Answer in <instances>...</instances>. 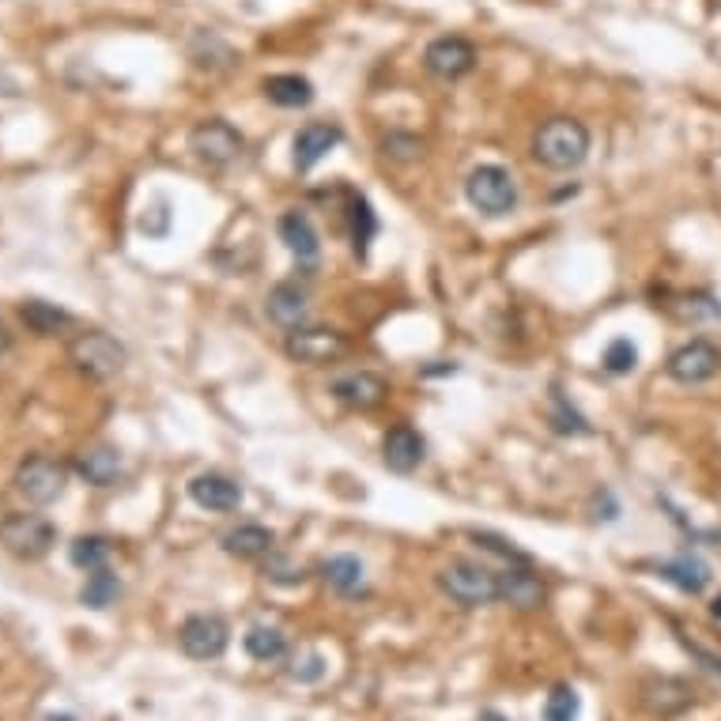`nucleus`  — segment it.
<instances>
[{"mask_svg": "<svg viewBox=\"0 0 721 721\" xmlns=\"http://www.w3.org/2000/svg\"><path fill=\"white\" fill-rule=\"evenodd\" d=\"M532 155L548 170H575L589 155V129L575 118H552L532 136Z\"/></svg>", "mask_w": 721, "mask_h": 721, "instance_id": "nucleus-1", "label": "nucleus"}, {"mask_svg": "<svg viewBox=\"0 0 721 721\" xmlns=\"http://www.w3.org/2000/svg\"><path fill=\"white\" fill-rule=\"evenodd\" d=\"M69 363L76 366L80 374L95 382H106V378H118L129 363V351L121 340H113L110 333L103 329H84L69 340Z\"/></svg>", "mask_w": 721, "mask_h": 721, "instance_id": "nucleus-2", "label": "nucleus"}, {"mask_svg": "<svg viewBox=\"0 0 721 721\" xmlns=\"http://www.w3.org/2000/svg\"><path fill=\"white\" fill-rule=\"evenodd\" d=\"M465 196L469 204L488 219H503L518 208V182L506 167H495V163H483V167L472 170L465 178Z\"/></svg>", "mask_w": 721, "mask_h": 721, "instance_id": "nucleus-3", "label": "nucleus"}, {"mask_svg": "<svg viewBox=\"0 0 721 721\" xmlns=\"http://www.w3.org/2000/svg\"><path fill=\"white\" fill-rule=\"evenodd\" d=\"M438 589L461 609H483V604L498 601V575L472 560H454L438 570Z\"/></svg>", "mask_w": 721, "mask_h": 721, "instance_id": "nucleus-4", "label": "nucleus"}, {"mask_svg": "<svg viewBox=\"0 0 721 721\" xmlns=\"http://www.w3.org/2000/svg\"><path fill=\"white\" fill-rule=\"evenodd\" d=\"M0 544L8 548V552L15 555V560H43V555L53 552L57 544V526L43 514H8L4 521H0Z\"/></svg>", "mask_w": 721, "mask_h": 721, "instance_id": "nucleus-5", "label": "nucleus"}, {"mask_svg": "<svg viewBox=\"0 0 721 721\" xmlns=\"http://www.w3.org/2000/svg\"><path fill=\"white\" fill-rule=\"evenodd\" d=\"M284 351H288L291 363L329 366V363H337V359L348 356L351 340L337 329H325V325H295V329H288Z\"/></svg>", "mask_w": 721, "mask_h": 721, "instance_id": "nucleus-6", "label": "nucleus"}, {"mask_svg": "<svg viewBox=\"0 0 721 721\" xmlns=\"http://www.w3.org/2000/svg\"><path fill=\"white\" fill-rule=\"evenodd\" d=\"M12 483H15V491L27 498V503L49 506V503H57V498L64 495V488H69V469H64L61 461H53V457L31 454V457H23L20 461Z\"/></svg>", "mask_w": 721, "mask_h": 721, "instance_id": "nucleus-7", "label": "nucleus"}, {"mask_svg": "<svg viewBox=\"0 0 721 721\" xmlns=\"http://www.w3.org/2000/svg\"><path fill=\"white\" fill-rule=\"evenodd\" d=\"M190 152L208 170H227L242 155V133L224 118H208L190 133Z\"/></svg>", "mask_w": 721, "mask_h": 721, "instance_id": "nucleus-8", "label": "nucleus"}, {"mask_svg": "<svg viewBox=\"0 0 721 721\" xmlns=\"http://www.w3.org/2000/svg\"><path fill=\"white\" fill-rule=\"evenodd\" d=\"M178 646H182V653L193 661H216V658H224L227 646H231V627H227V620L216 616V612H196V616H190L178 627Z\"/></svg>", "mask_w": 721, "mask_h": 721, "instance_id": "nucleus-9", "label": "nucleus"}, {"mask_svg": "<svg viewBox=\"0 0 721 721\" xmlns=\"http://www.w3.org/2000/svg\"><path fill=\"white\" fill-rule=\"evenodd\" d=\"M665 371L680 385H702L721 371V351L710 340H687L669 356Z\"/></svg>", "mask_w": 721, "mask_h": 721, "instance_id": "nucleus-10", "label": "nucleus"}, {"mask_svg": "<svg viewBox=\"0 0 721 721\" xmlns=\"http://www.w3.org/2000/svg\"><path fill=\"white\" fill-rule=\"evenodd\" d=\"M423 69L438 80H461L477 69V49L461 35H442L423 49Z\"/></svg>", "mask_w": 721, "mask_h": 721, "instance_id": "nucleus-11", "label": "nucleus"}, {"mask_svg": "<svg viewBox=\"0 0 721 721\" xmlns=\"http://www.w3.org/2000/svg\"><path fill=\"white\" fill-rule=\"evenodd\" d=\"M638 695H642V707L658 718H676L695 702V687L680 676H646Z\"/></svg>", "mask_w": 721, "mask_h": 721, "instance_id": "nucleus-12", "label": "nucleus"}, {"mask_svg": "<svg viewBox=\"0 0 721 721\" xmlns=\"http://www.w3.org/2000/svg\"><path fill=\"white\" fill-rule=\"evenodd\" d=\"M329 393L344 408H351V412H374V408L389 397V385L374 371H351V374H340V378L329 385Z\"/></svg>", "mask_w": 721, "mask_h": 721, "instance_id": "nucleus-13", "label": "nucleus"}, {"mask_svg": "<svg viewBox=\"0 0 721 721\" xmlns=\"http://www.w3.org/2000/svg\"><path fill=\"white\" fill-rule=\"evenodd\" d=\"M340 125H333V121H310V125H302L299 133H295L291 141V163L299 175H307V170H314L317 163L325 159V155L333 152V147L340 144Z\"/></svg>", "mask_w": 721, "mask_h": 721, "instance_id": "nucleus-14", "label": "nucleus"}, {"mask_svg": "<svg viewBox=\"0 0 721 721\" xmlns=\"http://www.w3.org/2000/svg\"><path fill=\"white\" fill-rule=\"evenodd\" d=\"M423 457H428V442H423V434L416 428H408V423H400V428H389L382 438V461L389 472H400V477H408V472H416L423 465Z\"/></svg>", "mask_w": 721, "mask_h": 721, "instance_id": "nucleus-15", "label": "nucleus"}, {"mask_svg": "<svg viewBox=\"0 0 721 721\" xmlns=\"http://www.w3.org/2000/svg\"><path fill=\"white\" fill-rule=\"evenodd\" d=\"M548 597L544 581L529 570V563H514V567L498 570V601H506L518 612H532L540 609Z\"/></svg>", "mask_w": 721, "mask_h": 721, "instance_id": "nucleus-16", "label": "nucleus"}, {"mask_svg": "<svg viewBox=\"0 0 721 721\" xmlns=\"http://www.w3.org/2000/svg\"><path fill=\"white\" fill-rule=\"evenodd\" d=\"M190 498L201 510H216V514H227V510H239L242 506V483L224 477V472H201V477L190 480Z\"/></svg>", "mask_w": 721, "mask_h": 721, "instance_id": "nucleus-17", "label": "nucleus"}, {"mask_svg": "<svg viewBox=\"0 0 721 721\" xmlns=\"http://www.w3.org/2000/svg\"><path fill=\"white\" fill-rule=\"evenodd\" d=\"M280 242L299 257V265H314L322 253V239H317L314 224L307 212H284L280 216Z\"/></svg>", "mask_w": 721, "mask_h": 721, "instance_id": "nucleus-18", "label": "nucleus"}, {"mask_svg": "<svg viewBox=\"0 0 721 721\" xmlns=\"http://www.w3.org/2000/svg\"><path fill=\"white\" fill-rule=\"evenodd\" d=\"M273 544H276L273 529L257 526V521H245V526L224 532V552L235 555V560H265L273 552Z\"/></svg>", "mask_w": 721, "mask_h": 721, "instance_id": "nucleus-19", "label": "nucleus"}, {"mask_svg": "<svg viewBox=\"0 0 721 721\" xmlns=\"http://www.w3.org/2000/svg\"><path fill=\"white\" fill-rule=\"evenodd\" d=\"M261 92H265L268 103L284 106V110H302V106L314 103V84H310L307 76H299V72L268 76L265 84H261Z\"/></svg>", "mask_w": 721, "mask_h": 721, "instance_id": "nucleus-20", "label": "nucleus"}, {"mask_svg": "<svg viewBox=\"0 0 721 721\" xmlns=\"http://www.w3.org/2000/svg\"><path fill=\"white\" fill-rule=\"evenodd\" d=\"M265 314L273 317L276 325H284V329H295V325H302V317H307V291H302L299 284H276L265 299Z\"/></svg>", "mask_w": 721, "mask_h": 721, "instance_id": "nucleus-21", "label": "nucleus"}, {"mask_svg": "<svg viewBox=\"0 0 721 721\" xmlns=\"http://www.w3.org/2000/svg\"><path fill=\"white\" fill-rule=\"evenodd\" d=\"M76 472L95 488H110L121 477V454L113 446H92L76 457Z\"/></svg>", "mask_w": 721, "mask_h": 721, "instance_id": "nucleus-22", "label": "nucleus"}, {"mask_svg": "<svg viewBox=\"0 0 721 721\" xmlns=\"http://www.w3.org/2000/svg\"><path fill=\"white\" fill-rule=\"evenodd\" d=\"M658 578L673 581L680 593L695 597L710 586V567L702 560H695V555H676V560H669V563H658Z\"/></svg>", "mask_w": 721, "mask_h": 721, "instance_id": "nucleus-23", "label": "nucleus"}, {"mask_svg": "<svg viewBox=\"0 0 721 721\" xmlns=\"http://www.w3.org/2000/svg\"><path fill=\"white\" fill-rule=\"evenodd\" d=\"M20 317H23V325H27L31 333H38V337H57V333L72 325L69 310L53 307V302H43V299H27V302H23Z\"/></svg>", "mask_w": 721, "mask_h": 721, "instance_id": "nucleus-24", "label": "nucleus"}, {"mask_svg": "<svg viewBox=\"0 0 721 721\" xmlns=\"http://www.w3.org/2000/svg\"><path fill=\"white\" fill-rule=\"evenodd\" d=\"M322 578L329 581L340 597H356V593H363L366 570L356 555H333V560L322 563Z\"/></svg>", "mask_w": 721, "mask_h": 721, "instance_id": "nucleus-25", "label": "nucleus"}, {"mask_svg": "<svg viewBox=\"0 0 721 721\" xmlns=\"http://www.w3.org/2000/svg\"><path fill=\"white\" fill-rule=\"evenodd\" d=\"M245 653H250L253 661H261V665H268V661H280L284 653H288V635H284L280 627H268V624H257L245 630L242 638Z\"/></svg>", "mask_w": 721, "mask_h": 721, "instance_id": "nucleus-26", "label": "nucleus"}, {"mask_svg": "<svg viewBox=\"0 0 721 721\" xmlns=\"http://www.w3.org/2000/svg\"><path fill=\"white\" fill-rule=\"evenodd\" d=\"M118 597H121V578L113 575L110 567L92 570L87 581H84V589H80V604L92 609V612H106L113 601H118Z\"/></svg>", "mask_w": 721, "mask_h": 721, "instance_id": "nucleus-27", "label": "nucleus"}, {"mask_svg": "<svg viewBox=\"0 0 721 721\" xmlns=\"http://www.w3.org/2000/svg\"><path fill=\"white\" fill-rule=\"evenodd\" d=\"M348 231H351V250H356V257H366V253H371L374 235H378V216H374V208H371L366 196H356V201H351Z\"/></svg>", "mask_w": 721, "mask_h": 721, "instance_id": "nucleus-28", "label": "nucleus"}, {"mask_svg": "<svg viewBox=\"0 0 721 721\" xmlns=\"http://www.w3.org/2000/svg\"><path fill=\"white\" fill-rule=\"evenodd\" d=\"M110 555H113V544L106 537H76L69 544V560H72V567H80V570H98V567H106L110 563Z\"/></svg>", "mask_w": 721, "mask_h": 721, "instance_id": "nucleus-29", "label": "nucleus"}, {"mask_svg": "<svg viewBox=\"0 0 721 721\" xmlns=\"http://www.w3.org/2000/svg\"><path fill=\"white\" fill-rule=\"evenodd\" d=\"M581 714V695L570 684H560L544 702V721H578Z\"/></svg>", "mask_w": 721, "mask_h": 721, "instance_id": "nucleus-30", "label": "nucleus"}, {"mask_svg": "<svg viewBox=\"0 0 721 721\" xmlns=\"http://www.w3.org/2000/svg\"><path fill=\"white\" fill-rule=\"evenodd\" d=\"M638 366V348L627 337H616L604 348V371L609 374H630Z\"/></svg>", "mask_w": 721, "mask_h": 721, "instance_id": "nucleus-31", "label": "nucleus"}, {"mask_svg": "<svg viewBox=\"0 0 721 721\" xmlns=\"http://www.w3.org/2000/svg\"><path fill=\"white\" fill-rule=\"evenodd\" d=\"M265 578H268V581H280V586H302V581H307V570L295 567L288 555H273V552H268V560H265Z\"/></svg>", "mask_w": 721, "mask_h": 721, "instance_id": "nucleus-32", "label": "nucleus"}, {"mask_svg": "<svg viewBox=\"0 0 721 721\" xmlns=\"http://www.w3.org/2000/svg\"><path fill=\"white\" fill-rule=\"evenodd\" d=\"M555 412H552V428L560 434H589V423L581 420V416L575 412V408H567V400L555 393Z\"/></svg>", "mask_w": 721, "mask_h": 721, "instance_id": "nucleus-33", "label": "nucleus"}, {"mask_svg": "<svg viewBox=\"0 0 721 721\" xmlns=\"http://www.w3.org/2000/svg\"><path fill=\"white\" fill-rule=\"evenodd\" d=\"M472 540H477L483 552H495L510 563H529V555L521 552V548H514V540H506V537H495V532H472Z\"/></svg>", "mask_w": 721, "mask_h": 721, "instance_id": "nucleus-34", "label": "nucleus"}, {"mask_svg": "<svg viewBox=\"0 0 721 721\" xmlns=\"http://www.w3.org/2000/svg\"><path fill=\"white\" fill-rule=\"evenodd\" d=\"M382 152L389 155V159H400V163H412L423 155V144L416 141V136H405V133H393L382 141Z\"/></svg>", "mask_w": 721, "mask_h": 721, "instance_id": "nucleus-35", "label": "nucleus"}, {"mask_svg": "<svg viewBox=\"0 0 721 721\" xmlns=\"http://www.w3.org/2000/svg\"><path fill=\"white\" fill-rule=\"evenodd\" d=\"M325 669H329V661L322 658V653H307L302 661H295L288 669L291 680H299V684H317V680L325 676Z\"/></svg>", "mask_w": 721, "mask_h": 721, "instance_id": "nucleus-36", "label": "nucleus"}, {"mask_svg": "<svg viewBox=\"0 0 721 721\" xmlns=\"http://www.w3.org/2000/svg\"><path fill=\"white\" fill-rule=\"evenodd\" d=\"M680 646H684V650H687V653H692V658H695V661H699V665H702V669H707V673H710V676H714V680H718V684H721V658H718V653H710V650H702V646H699V642H687V638H684V635H680Z\"/></svg>", "mask_w": 721, "mask_h": 721, "instance_id": "nucleus-37", "label": "nucleus"}, {"mask_svg": "<svg viewBox=\"0 0 721 721\" xmlns=\"http://www.w3.org/2000/svg\"><path fill=\"white\" fill-rule=\"evenodd\" d=\"M684 302V317H721V302H714L710 295H692Z\"/></svg>", "mask_w": 721, "mask_h": 721, "instance_id": "nucleus-38", "label": "nucleus"}, {"mask_svg": "<svg viewBox=\"0 0 721 721\" xmlns=\"http://www.w3.org/2000/svg\"><path fill=\"white\" fill-rule=\"evenodd\" d=\"M8 351V329H4V322H0V356Z\"/></svg>", "mask_w": 721, "mask_h": 721, "instance_id": "nucleus-39", "label": "nucleus"}, {"mask_svg": "<svg viewBox=\"0 0 721 721\" xmlns=\"http://www.w3.org/2000/svg\"><path fill=\"white\" fill-rule=\"evenodd\" d=\"M480 721H506V718H503V714H495V710H488V714H483Z\"/></svg>", "mask_w": 721, "mask_h": 721, "instance_id": "nucleus-40", "label": "nucleus"}, {"mask_svg": "<svg viewBox=\"0 0 721 721\" xmlns=\"http://www.w3.org/2000/svg\"><path fill=\"white\" fill-rule=\"evenodd\" d=\"M710 612H714V620H721V597H718L714 604H710Z\"/></svg>", "mask_w": 721, "mask_h": 721, "instance_id": "nucleus-41", "label": "nucleus"}]
</instances>
